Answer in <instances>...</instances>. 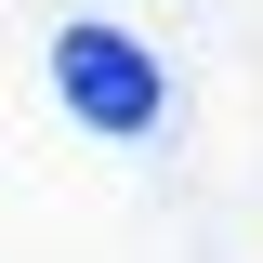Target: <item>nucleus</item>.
Returning <instances> with one entry per match:
<instances>
[{"label":"nucleus","mask_w":263,"mask_h":263,"mask_svg":"<svg viewBox=\"0 0 263 263\" xmlns=\"http://www.w3.org/2000/svg\"><path fill=\"white\" fill-rule=\"evenodd\" d=\"M53 92H66V119H79V132H105V145H145V132L171 119V79H158V53H145L132 27H105V13L53 40Z\"/></svg>","instance_id":"obj_1"}]
</instances>
